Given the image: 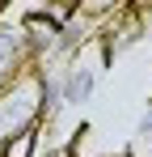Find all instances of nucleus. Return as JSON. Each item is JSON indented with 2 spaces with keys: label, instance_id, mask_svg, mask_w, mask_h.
Returning <instances> with one entry per match:
<instances>
[{
  "label": "nucleus",
  "instance_id": "1",
  "mask_svg": "<svg viewBox=\"0 0 152 157\" xmlns=\"http://www.w3.org/2000/svg\"><path fill=\"white\" fill-rule=\"evenodd\" d=\"M38 119H42V72L30 64L9 89H0V144L21 132H38Z\"/></svg>",
  "mask_w": 152,
  "mask_h": 157
},
{
  "label": "nucleus",
  "instance_id": "2",
  "mask_svg": "<svg viewBox=\"0 0 152 157\" xmlns=\"http://www.w3.org/2000/svg\"><path fill=\"white\" fill-rule=\"evenodd\" d=\"M127 157H152V102H148V110L139 115V123L131 128V140H127Z\"/></svg>",
  "mask_w": 152,
  "mask_h": 157
},
{
  "label": "nucleus",
  "instance_id": "3",
  "mask_svg": "<svg viewBox=\"0 0 152 157\" xmlns=\"http://www.w3.org/2000/svg\"><path fill=\"white\" fill-rule=\"evenodd\" d=\"M34 153H38V132H21L4 140V157H34Z\"/></svg>",
  "mask_w": 152,
  "mask_h": 157
},
{
  "label": "nucleus",
  "instance_id": "4",
  "mask_svg": "<svg viewBox=\"0 0 152 157\" xmlns=\"http://www.w3.org/2000/svg\"><path fill=\"white\" fill-rule=\"evenodd\" d=\"M0 157H4V144H0Z\"/></svg>",
  "mask_w": 152,
  "mask_h": 157
}]
</instances>
